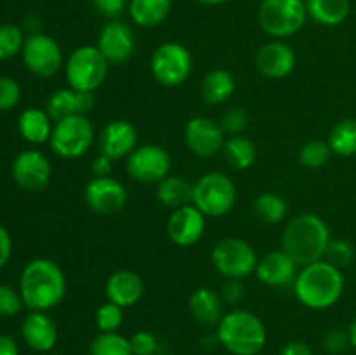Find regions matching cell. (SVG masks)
Wrapping results in <instances>:
<instances>
[{"instance_id": "cell-37", "label": "cell", "mask_w": 356, "mask_h": 355, "mask_svg": "<svg viewBox=\"0 0 356 355\" xmlns=\"http://www.w3.org/2000/svg\"><path fill=\"white\" fill-rule=\"evenodd\" d=\"M325 261L332 263L334 267L341 268L343 270L344 267H350L355 261V247L353 244L348 242L344 239H332L327 246L325 251Z\"/></svg>"}, {"instance_id": "cell-44", "label": "cell", "mask_w": 356, "mask_h": 355, "mask_svg": "<svg viewBox=\"0 0 356 355\" xmlns=\"http://www.w3.org/2000/svg\"><path fill=\"white\" fill-rule=\"evenodd\" d=\"M221 298L225 303H238L243 298V284L240 278H225L221 289Z\"/></svg>"}, {"instance_id": "cell-9", "label": "cell", "mask_w": 356, "mask_h": 355, "mask_svg": "<svg viewBox=\"0 0 356 355\" xmlns=\"http://www.w3.org/2000/svg\"><path fill=\"white\" fill-rule=\"evenodd\" d=\"M96 139L92 122L87 115H72L54 122L49 146L61 159H79L86 155Z\"/></svg>"}, {"instance_id": "cell-34", "label": "cell", "mask_w": 356, "mask_h": 355, "mask_svg": "<svg viewBox=\"0 0 356 355\" xmlns=\"http://www.w3.org/2000/svg\"><path fill=\"white\" fill-rule=\"evenodd\" d=\"M332 150H330L329 143L322 141V139H313V141L305 143L299 150V162L308 169H322L327 166V162L332 157Z\"/></svg>"}, {"instance_id": "cell-12", "label": "cell", "mask_w": 356, "mask_h": 355, "mask_svg": "<svg viewBox=\"0 0 356 355\" xmlns=\"http://www.w3.org/2000/svg\"><path fill=\"white\" fill-rule=\"evenodd\" d=\"M125 160L129 176L145 184H159L169 176L172 167L169 152L160 145H139Z\"/></svg>"}, {"instance_id": "cell-41", "label": "cell", "mask_w": 356, "mask_h": 355, "mask_svg": "<svg viewBox=\"0 0 356 355\" xmlns=\"http://www.w3.org/2000/svg\"><path fill=\"white\" fill-rule=\"evenodd\" d=\"M129 340L134 355H155L159 350V340L152 331H138Z\"/></svg>"}, {"instance_id": "cell-49", "label": "cell", "mask_w": 356, "mask_h": 355, "mask_svg": "<svg viewBox=\"0 0 356 355\" xmlns=\"http://www.w3.org/2000/svg\"><path fill=\"white\" fill-rule=\"evenodd\" d=\"M346 333H348V338H350L351 348H355L356 350V317L351 320V324H350V327H348Z\"/></svg>"}, {"instance_id": "cell-25", "label": "cell", "mask_w": 356, "mask_h": 355, "mask_svg": "<svg viewBox=\"0 0 356 355\" xmlns=\"http://www.w3.org/2000/svg\"><path fill=\"white\" fill-rule=\"evenodd\" d=\"M17 129L23 139H26L31 145H44L49 143L54 129V120L49 117V113L42 108H26L21 111Z\"/></svg>"}, {"instance_id": "cell-4", "label": "cell", "mask_w": 356, "mask_h": 355, "mask_svg": "<svg viewBox=\"0 0 356 355\" xmlns=\"http://www.w3.org/2000/svg\"><path fill=\"white\" fill-rule=\"evenodd\" d=\"M216 338L232 355H259L268 341V331L256 313L235 308L219 320Z\"/></svg>"}, {"instance_id": "cell-27", "label": "cell", "mask_w": 356, "mask_h": 355, "mask_svg": "<svg viewBox=\"0 0 356 355\" xmlns=\"http://www.w3.org/2000/svg\"><path fill=\"white\" fill-rule=\"evenodd\" d=\"M172 0H129L127 13L139 28H153L169 17Z\"/></svg>"}, {"instance_id": "cell-15", "label": "cell", "mask_w": 356, "mask_h": 355, "mask_svg": "<svg viewBox=\"0 0 356 355\" xmlns=\"http://www.w3.org/2000/svg\"><path fill=\"white\" fill-rule=\"evenodd\" d=\"M13 178L26 191H42L52 178V166L40 150H24L14 159Z\"/></svg>"}, {"instance_id": "cell-17", "label": "cell", "mask_w": 356, "mask_h": 355, "mask_svg": "<svg viewBox=\"0 0 356 355\" xmlns=\"http://www.w3.org/2000/svg\"><path fill=\"white\" fill-rule=\"evenodd\" d=\"M205 228L207 216L193 204L174 209L167 219V235L179 247H191L200 242Z\"/></svg>"}, {"instance_id": "cell-42", "label": "cell", "mask_w": 356, "mask_h": 355, "mask_svg": "<svg viewBox=\"0 0 356 355\" xmlns=\"http://www.w3.org/2000/svg\"><path fill=\"white\" fill-rule=\"evenodd\" d=\"M350 347V338H348L346 331L332 329L325 333V336L322 338V348L329 355H341Z\"/></svg>"}, {"instance_id": "cell-10", "label": "cell", "mask_w": 356, "mask_h": 355, "mask_svg": "<svg viewBox=\"0 0 356 355\" xmlns=\"http://www.w3.org/2000/svg\"><path fill=\"white\" fill-rule=\"evenodd\" d=\"M259 256L252 244L238 237H226L219 240L211 251V261L216 271L225 278H240L243 281L256 271Z\"/></svg>"}, {"instance_id": "cell-14", "label": "cell", "mask_w": 356, "mask_h": 355, "mask_svg": "<svg viewBox=\"0 0 356 355\" xmlns=\"http://www.w3.org/2000/svg\"><path fill=\"white\" fill-rule=\"evenodd\" d=\"M225 131L209 117H193L184 127V143L193 155L211 159L225 148Z\"/></svg>"}, {"instance_id": "cell-22", "label": "cell", "mask_w": 356, "mask_h": 355, "mask_svg": "<svg viewBox=\"0 0 356 355\" xmlns=\"http://www.w3.org/2000/svg\"><path fill=\"white\" fill-rule=\"evenodd\" d=\"M96 104V94L87 90H75L72 87L58 89L47 100L45 111L54 122L72 115H89Z\"/></svg>"}, {"instance_id": "cell-32", "label": "cell", "mask_w": 356, "mask_h": 355, "mask_svg": "<svg viewBox=\"0 0 356 355\" xmlns=\"http://www.w3.org/2000/svg\"><path fill=\"white\" fill-rule=\"evenodd\" d=\"M327 143H329L334 155H356V118L350 117L337 122L332 127V131H330Z\"/></svg>"}, {"instance_id": "cell-29", "label": "cell", "mask_w": 356, "mask_h": 355, "mask_svg": "<svg viewBox=\"0 0 356 355\" xmlns=\"http://www.w3.org/2000/svg\"><path fill=\"white\" fill-rule=\"evenodd\" d=\"M191 195H193V184L188 183L181 176H167L156 184V198L162 205L169 209L183 207L191 204Z\"/></svg>"}, {"instance_id": "cell-16", "label": "cell", "mask_w": 356, "mask_h": 355, "mask_svg": "<svg viewBox=\"0 0 356 355\" xmlns=\"http://www.w3.org/2000/svg\"><path fill=\"white\" fill-rule=\"evenodd\" d=\"M87 205L97 214H117L127 205V190L111 176L92 178L83 190Z\"/></svg>"}, {"instance_id": "cell-19", "label": "cell", "mask_w": 356, "mask_h": 355, "mask_svg": "<svg viewBox=\"0 0 356 355\" xmlns=\"http://www.w3.org/2000/svg\"><path fill=\"white\" fill-rule=\"evenodd\" d=\"M299 265L285 253L284 249L270 251L263 258L257 260L256 265V277L261 284L268 287H289L294 284L298 277Z\"/></svg>"}, {"instance_id": "cell-5", "label": "cell", "mask_w": 356, "mask_h": 355, "mask_svg": "<svg viewBox=\"0 0 356 355\" xmlns=\"http://www.w3.org/2000/svg\"><path fill=\"white\" fill-rule=\"evenodd\" d=\"M191 204L207 218H221L232 212L236 204V184L228 174L211 171L193 183Z\"/></svg>"}, {"instance_id": "cell-45", "label": "cell", "mask_w": 356, "mask_h": 355, "mask_svg": "<svg viewBox=\"0 0 356 355\" xmlns=\"http://www.w3.org/2000/svg\"><path fill=\"white\" fill-rule=\"evenodd\" d=\"M111 171H113V160L110 157L103 155V153H99L90 164V173H92L94 178L111 176Z\"/></svg>"}, {"instance_id": "cell-6", "label": "cell", "mask_w": 356, "mask_h": 355, "mask_svg": "<svg viewBox=\"0 0 356 355\" xmlns=\"http://www.w3.org/2000/svg\"><path fill=\"white\" fill-rule=\"evenodd\" d=\"M308 21L305 0H263L257 9L261 30L275 40L289 38L301 31Z\"/></svg>"}, {"instance_id": "cell-48", "label": "cell", "mask_w": 356, "mask_h": 355, "mask_svg": "<svg viewBox=\"0 0 356 355\" xmlns=\"http://www.w3.org/2000/svg\"><path fill=\"white\" fill-rule=\"evenodd\" d=\"M0 355H19V347L9 334H0Z\"/></svg>"}, {"instance_id": "cell-38", "label": "cell", "mask_w": 356, "mask_h": 355, "mask_svg": "<svg viewBox=\"0 0 356 355\" xmlns=\"http://www.w3.org/2000/svg\"><path fill=\"white\" fill-rule=\"evenodd\" d=\"M219 125L225 131V134L229 136H238L242 134L243 131L249 125V113H247L243 108H229L225 113L221 115V120H219Z\"/></svg>"}, {"instance_id": "cell-47", "label": "cell", "mask_w": 356, "mask_h": 355, "mask_svg": "<svg viewBox=\"0 0 356 355\" xmlns=\"http://www.w3.org/2000/svg\"><path fill=\"white\" fill-rule=\"evenodd\" d=\"M280 355H315L313 348L305 341H291L282 348Z\"/></svg>"}, {"instance_id": "cell-50", "label": "cell", "mask_w": 356, "mask_h": 355, "mask_svg": "<svg viewBox=\"0 0 356 355\" xmlns=\"http://www.w3.org/2000/svg\"><path fill=\"white\" fill-rule=\"evenodd\" d=\"M195 2L202 3V6H211V7H216V6H222V3L229 2V0H195Z\"/></svg>"}, {"instance_id": "cell-24", "label": "cell", "mask_w": 356, "mask_h": 355, "mask_svg": "<svg viewBox=\"0 0 356 355\" xmlns=\"http://www.w3.org/2000/svg\"><path fill=\"white\" fill-rule=\"evenodd\" d=\"M222 298L218 291L211 287L195 289L188 299V310L197 322L204 326H218L225 315Z\"/></svg>"}, {"instance_id": "cell-7", "label": "cell", "mask_w": 356, "mask_h": 355, "mask_svg": "<svg viewBox=\"0 0 356 355\" xmlns=\"http://www.w3.org/2000/svg\"><path fill=\"white\" fill-rule=\"evenodd\" d=\"M110 63L96 45H80L70 52L65 61V75L68 87L75 90L96 93L106 80Z\"/></svg>"}, {"instance_id": "cell-39", "label": "cell", "mask_w": 356, "mask_h": 355, "mask_svg": "<svg viewBox=\"0 0 356 355\" xmlns=\"http://www.w3.org/2000/svg\"><path fill=\"white\" fill-rule=\"evenodd\" d=\"M24 303L19 291L6 284H0V317H14L23 310Z\"/></svg>"}, {"instance_id": "cell-18", "label": "cell", "mask_w": 356, "mask_h": 355, "mask_svg": "<svg viewBox=\"0 0 356 355\" xmlns=\"http://www.w3.org/2000/svg\"><path fill=\"white\" fill-rule=\"evenodd\" d=\"M99 153L110 157L111 160L127 159L139 146V132L132 122L117 118L108 122L99 132Z\"/></svg>"}, {"instance_id": "cell-31", "label": "cell", "mask_w": 356, "mask_h": 355, "mask_svg": "<svg viewBox=\"0 0 356 355\" xmlns=\"http://www.w3.org/2000/svg\"><path fill=\"white\" fill-rule=\"evenodd\" d=\"M254 214L264 225H278L289 214V204L282 195L266 191L254 200Z\"/></svg>"}, {"instance_id": "cell-2", "label": "cell", "mask_w": 356, "mask_h": 355, "mask_svg": "<svg viewBox=\"0 0 356 355\" xmlns=\"http://www.w3.org/2000/svg\"><path fill=\"white\" fill-rule=\"evenodd\" d=\"M343 270L325 260L301 267L292 289L302 306L309 310L332 308L344 292Z\"/></svg>"}, {"instance_id": "cell-40", "label": "cell", "mask_w": 356, "mask_h": 355, "mask_svg": "<svg viewBox=\"0 0 356 355\" xmlns=\"http://www.w3.org/2000/svg\"><path fill=\"white\" fill-rule=\"evenodd\" d=\"M21 101V86L14 79L0 75V111L13 110Z\"/></svg>"}, {"instance_id": "cell-51", "label": "cell", "mask_w": 356, "mask_h": 355, "mask_svg": "<svg viewBox=\"0 0 356 355\" xmlns=\"http://www.w3.org/2000/svg\"><path fill=\"white\" fill-rule=\"evenodd\" d=\"M44 355H63V354H56V352H49V354H44Z\"/></svg>"}, {"instance_id": "cell-23", "label": "cell", "mask_w": 356, "mask_h": 355, "mask_svg": "<svg viewBox=\"0 0 356 355\" xmlns=\"http://www.w3.org/2000/svg\"><path fill=\"white\" fill-rule=\"evenodd\" d=\"M104 294L108 301L122 306V308H131L136 303L141 301L145 294V282L141 275L132 270H117L108 277L104 284Z\"/></svg>"}, {"instance_id": "cell-33", "label": "cell", "mask_w": 356, "mask_h": 355, "mask_svg": "<svg viewBox=\"0 0 356 355\" xmlns=\"http://www.w3.org/2000/svg\"><path fill=\"white\" fill-rule=\"evenodd\" d=\"M89 355H134V352L131 340L115 331L96 334L89 345Z\"/></svg>"}, {"instance_id": "cell-36", "label": "cell", "mask_w": 356, "mask_h": 355, "mask_svg": "<svg viewBox=\"0 0 356 355\" xmlns=\"http://www.w3.org/2000/svg\"><path fill=\"white\" fill-rule=\"evenodd\" d=\"M125 319V308L106 301L96 310V326L99 333H115L122 327Z\"/></svg>"}, {"instance_id": "cell-35", "label": "cell", "mask_w": 356, "mask_h": 355, "mask_svg": "<svg viewBox=\"0 0 356 355\" xmlns=\"http://www.w3.org/2000/svg\"><path fill=\"white\" fill-rule=\"evenodd\" d=\"M23 30L16 24H0V61L14 58L24 47Z\"/></svg>"}, {"instance_id": "cell-46", "label": "cell", "mask_w": 356, "mask_h": 355, "mask_svg": "<svg viewBox=\"0 0 356 355\" xmlns=\"http://www.w3.org/2000/svg\"><path fill=\"white\" fill-rule=\"evenodd\" d=\"M10 256H13V239L6 226L0 225V270L9 263Z\"/></svg>"}, {"instance_id": "cell-43", "label": "cell", "mask_w": 356, "mask_h": 355, "mask_svg": "<svg viewBox=\"0 0 356 355\" xmlns=\"http://www.w3.org/2000/svg\"><path fill=\"white\" fill-rule=\"evenodd\" d=\"M90 2H92L94 9L108 21L120 19L129 6V0H90Z\"/></svg>"}, {"instance_id": "cell-11", "label": "cell", "mask_w": 356, "mask_h": 355, "mask_svg": "<svg viewBox=\"0 0 356 355\" xmlns=\"http://www.w3.org/2000/svg\"><path fill=\"white\" fill-rule=\"evenodd\" d=\"M21 56L28 72L40 79H51L65 66V58L59 44L51 35L42 31L26 37Z\"/></svg>"}, {"instance_id": "cell-26", "label": "cell", "mask_w": 356, "mask_h": 355, "mask_svg": "<svg viewBox=\"0 0 356 355\" xmlns=\"http://www.w3.org/2000/svg\"><path fill=\"white\" fill-rule=\"evenodd\" d=\"M236 80L232 72L222 68H214L202 79L200 94L202 100L209 104H222L235 94Z\"/></svg>"}, {"instance_id": "cell-13", "label": "cell", "mask_w": 356, "mask_h": 355, "mask_svg": "<svg viewBox=\"0 0 356 355\" xmlns=\"http://www.w3.org/2000/svg\"><path fill=\"white\" fill-rule=\"evenodd\" d=\"M96 47L110 65L127 63L136 52V35L131 24L122 19H110L97 35Z\"/></svg>"}, {"instance_id": "cell-3", "label": "cell", "mask_w": 356, "mask_h": 355, "mask_svg": "<svg viewBox=\"0 0 356 355\" xmlns=\"http://www.w3.org/2000/svg\"><path fill=\"white\" fill-rule=\"evenodd\" d=\"M330 240L332 235L325 219L313 212H302L294 216L285 226L282 249L301 268L323 260Z\"/></svg>"}, {"instance_id": "cell-1", "label": "cell", "mask_w": 356, "mask_h": 355, "mask_svg": "<svg viewBox=\"0 0 356 355\" xmlns=\"http://www.w3.org/2000/svg\"><path fill=\"white\" fill-rule=\"evenodd\" d=\"M66 291V275L54 260L35 258L21 271L19 294L26 308L49 312L65 299Z\"/></svg>"}, {"instance_id": "cell-21", "label": "cell", "mask_w": 356, "mask_h": 355, "mask_svg": "<svg viewBox=\"0 0 356 355\" xmlns=\"http://www.w3.org/2000/svg\"><path fill=\"white\" fill-rule=\"evenodd\" d=\"M21 336L28 348L38 354H49L58 343V324L47 312L31 310L21 324Z\"/></svg>"}, {"instance_id": "cell-30", "label": "cell", "mask_w": 356, "mask_h": 355, "mask_svg": "<svg viewBox=\"0 0 356 355\" xmlns=\"http://www.w3.org/2000/svg\"><path fill=\"white\" fill-rule=\"evenodd\" d=\"M222 153H225L226 162L236 171L250 169V167L256 164L257 159L256 145L242 134L229 136V138L226 139Z\"/></svg>"}, {"instance_id": "cell-8", "label": "cell", "mask_w": 356, "mask_h": 355, "mask_svg": "<svg viewBox=\"0 0 356 355\" xmlns=\"http://www.w3.org/2000/svg\"><path fill=\"white\" fill-rule=\"evenodd\" d=\"M152 75L160 86L179 87L193 72V56L186 45L179 42H163L149 59Z\"/></svg>"}, {"instance_id": "cell-28", "label": "cell", "mask_w": 356, "mask_h": 355, "mask_svg": "<svg viewBox=\"0 0 356 355\" xmlns=\"http://www.w3.org/2000/svg\"><path fill=\"white\" fill-rule=\"evenodd\" d=\"M308 17L322 26L343 24L351 13V0H305Z\"/></svg>"}, {"instance_id": "cell-20", "label": "cell", "mask_w": 356, "mask_h": 355, "mask_svg": "<svg viewBox=\"0 0 356 355\" xmlns=\"http://www.w3.org/2000/svg\"><path fill=\"white\" fill-rule=\"evenodd\" d=\"M294 49L284 40H271L261 45L259 51L256 52V66L259 73L266 79L280 80L291 75L296 68Z\"/></svg>"}]
</instances>
